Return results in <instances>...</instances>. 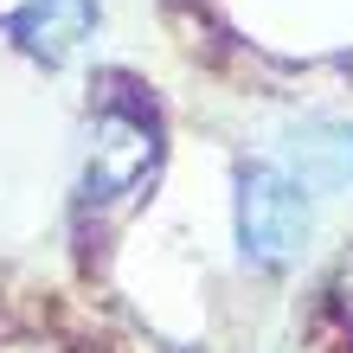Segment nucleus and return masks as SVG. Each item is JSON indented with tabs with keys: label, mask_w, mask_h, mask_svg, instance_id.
Segmentation results:
<instances>
[{
	"label": "nucleus",
	"mask_w": 353,
	"mask_h": 353,
	"mask_svg": "<svg viewBox=\"0 0 353 353\" xmlns=\"http://www.w3.org/2000/svg\"><path fill=\"white\" fill-rule=\"evenodd\" d=\"M232 219H238L244 257L257 270H276V263H289L308 244V193L283 168H270V161H251V168L238 174Z\"/></svg>",
	"instance_id": "1"
},
{
	"label": "nucleus",
	"mask_w": 353,
	"mask_h": 353,
	"mask_svg": "<svg viewBox=\"0 0 353 353\" xmlns=\"http://www.w3.org/2000/svg\"><path fill=\"white\" fill-rule=\"evenodd\" d=\"M283 174L302 193H341L353 186V122L308 116L283 135Z\"/></svg>",
	"instance_id": "2"
},
{
	"label": "nucleus",
	"mask_w": 353,
	"mask_h": 353,
	"mask_svg": "<svg viewBox=\"0 0 353 353\" xmlns=\"http://www.w3.org/2000/svg\"><path fill=\"white\" fill-rule=\"evenodd\" d=\"M154 161V135L135 116H103L97 122V148H90V199H116L148 174Z\"/></svg>",
	"instance_id": "3"
},
{
	"label": "nucleus",
	"mask_w": 353,
	"mask_h": 353,
	"mask_svg": "<svg viewBox=\"0 0 353 353\" xmlns=\"http://www.w3.org/2000/svg\"><path fill=\"white\" fill-rule=\"evenodd\" d=\"M90 26H97V0H26L13 13V39L46 65H65L90 39Z\"/></svg>",
	"instance_id": "4"
}]
</instances>
